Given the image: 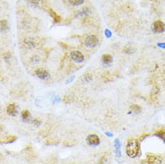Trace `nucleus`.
Returning <instances> with one entry per match:
<instances>
[{
	"label": "nucleus",
	"mask_w": 165,
	"mask_h": 164,
	"mask_svg": "<svg viewBox=\"0 0 165 164\" xmlns=\"http://www.w3.org/2000/svg\"><path fill=\"white\" fill-rule=\"evenodd\" d=\"M126 152L128 156L130 158H136L137 156H138L140 152L139 141L135 138L128 139L126 145Z\"/></svg>",
	"instance_id": "1"
},
{
	"label": "nucleus",
	"mask_w": 165,
	"mask_h": 164,
	"mask_svg": "<svg viewBox=\"0 0 165 164\" xmlns=\"http://www.w3.org/2000/svg\"><path fill=\"white\" fill-rule=\"evenodd\" d=\"M162 162V157L153 154V153H147L146 159L143 161V163H148V164H159Z\"/></svg>",
	"instance_id": "2"
},
{
	"label": "nucleus",
	"mask_w": 165,
	"mask_h": 164,
	"mask_svg": "<svg viewBox=\"0 0 165 164\" xmlns=\"http://www.w3.org/2000/svg\"><path fill=\"white\" fill-rule=\"evenodd\" d=\"M152 30L155 33H162L165 30V24L162 21H155L152 24Z\"/></svg>",
	"instance_id": "3"
},
{
	"label": "nucleus",
	"mask_w": 165,
	"mask_h": 164,
	"mask_svg": "<svg viewBox=\"0 0 165 164\" xmlns=\"http://www.w3.org/2000/svg\"><path fill=\"white\" fill-rule=\"evenodd\" d=\"M85 43L89 48H94L99 43V39L94 35H90V36H87L85 38Z\"/></svg>",
	"instance_id": "4"
},
{
	"label": "nucleus",
	"mask_w": 165,
	"mask_h": 164,
	"mask_svg": "<svg viewBox=\"0 0 165 164\" xmlns=\"http://www.w3.org/2000/svg\"><path fill=\"white\" fill-rule=\"evenodd\" d=\"M40 42L34 38H26L24 40V44L27 48H33L39 46Z\"/></svg>",
	"instance_id": "5"
},
{
	"label": "nucleus",
	"mask_w": 165,
	"mask_h": 164,
	"mask_svg": "<svg viewBox=\"0 0 165 164\" xmlns=\"http://www.w3.org/2000/svg\"><path fill=\"white\" fill-rule=\"evenodd\" d=\"M86 140H87V143L91 146H97V145H100V142H101L100 137L97 135H94V134L88 136Z\"/></svg>",
	"instance_id": "6"
},
{
	"label": "nucleus",
	"mask_w": 165,
	"mask_h": 164,
	"mask_svg": "<svg viewBox=\"0 0 165 164\" xmlns=\"http://www.w3.org/2000/svg\"><path fill=\"white\" fill-rule=\"evenodd\" d=\"M34 73L36 75V76L41 80H46L49 77V72L44 69V68H37L35 71H34Z\"/></svg>",
	"instance_id": "7"
},
{
	"label": "nucleus",
	"mask_w": 165,
	"mask_h": 164,
	"mask_svg": "<svg viewBox=\"0 0 165 164\" xmlns=\"http://www.w3.org/2000/svg\"><path fill=\"white\" fill-rule=\"evenodd\" d=\"M71 59L75 61L76 63H82V61L85 60V57H84V54L80 51H73V52L71 53Z\"/></svg>",
	"instance_id": "8"
},
{
	"label": "nucleus",
	"mask_w": 165,
	"mask_h": 164,
	"mask_svg": "<svg viewBox=\"0 0 165 164\" xmlns=\"http://www.w3.org/2000/svg\"><path fill=\"white\" fill-rule=\"evenodd\" d=\"M6 112L7 114L11 116H15L16 115V105L15 103H10L8 104L6 108Z\"/></svg>",
	"instance_id": "9"
},
{
	"label": "nucleus",
	"mask_w": 165,
	"mask_h": 164,
	"mask_svg": "<svg viewBox=\"0 0 165 164\" xmlns=\"http://www.w3.org/2000/svg\"><path fill=\"white\" fill-rule=\"evenodd\" d=\"M159 93H160L159 87H158L157 85H154V86L153 87L152 91H151V93H150V97H151V99H152V100H155V99L157 98Z\"/></svg>",
	"instance_id": "10"
},
{
	"label": "nucleus",
	"mask_w": 165,
	"mask_h": 164,
	"mask_svg": "<svg viewBox=\"0 0 165 164\" xmlns=\"http://www.w3.org/2000/svg\"><path fill=\"white\" fill-rule=\"evenodd\" d=\"M49 15H51V17L53 18V21H54V23L55 24H58V23H60V21H61V17L56 13V12H54L53 10H49Z\"/></svg>",
	"instance_id": "11"
},
{
	"label": "nucleus",
	"mask_w": 165,
	"mask_h": 164,
	"mask_svg": "<svg viewBox=\"0 0 165 164\" xmlns=\"http://www.w3.org/2000/svg\"><path fill=\"white\" fill-rule=\"evenodd\" d=\"M101 61H102V63L103 64H105V65H109L112 62V57L109 54H105V55H103L101 57Z\"/></svg>",
	"instance_id": "12"
},
{
	"label": "nucleus",
	"mask_w": 165,
	"mask_h": 164,
	"mask_svg": "<svg viewBox=\"0 0 165 164\" xmlns=\"http://www.w3.org/2000/svg\"><path fill=\"white\" fill-rule=\"evenodd\" d=\"M154 135L165 142V128H162V129L156 131L155 133H154Z\"/></svg>",
	"instance_id": "13"
},
{
	"label": "nucleus",
	"mask_w": 165,
	"mask_h": 164,
	"mask_svg": "<svg viewBox=\"0 0 165 164\" xmlns=\"http://www.w3.org/2000/svg\"><path fill=\"white\" fill-rule=\"evenodd\" d=\"M8 29V24L6 20H1L0 21V32H6Z\"/></svg>",
	"instance_id": "14"
},
{
	"label": "nucleus",
	"mask_w": 165,
	"mask_h": 164,
	"mask_svg": "<svg viewBox=\"0 0 165 164\" xmlns=\"http://www.w3.org/2000/svg\"><path fill=\"white\" fill-rule=\"evenodd\" d=\"M22 118L26 122H28L29 120H31V118H31V114H30L29 110H27V109L23 110V112H22Z\"/></svg>",
	"instance_id": "15"
},
{
	"label": "nucleus",
	"mask_w": 165,
	"mask_h": 164,
	"mask_svg": "<svg viewBox=\"0 0 165 164\" xmlns=\"http://www.w3.org/2000/svg\"><path fill=\"white\" fill-rule=\"evenodd\" d=\"M130 111H132L133 113H135V114H138L141 112V107L137 104H133L130 107Z\"/></svg>",
	"instance_id": "16"
},
{
	"label": "nucleus",
	"mask_w": 165,
	"mask_h": 164,
	"mask_svg": "<svg viewBox=\"0 0 165 164\" xmlns=\"http://www.w3.org/2000/svg\"><path fill=\"white\" fill-rule=\"evenodd\" d=\"M16 140V136H7L5 139H3V142L0 143H13Z\"/></svg>",
	"instance_id": "17"
},
{
	"label": "nucleus",
	"mask_w": 165,
	"mask_h": 164,
	"mask_svg": "<svg viewBox=\"0 0 165 164\" xmlns=\"http://www.w3.org/2000/svg\"><path fill=\"white\" fill-rule=\"evenodd\" d=\"M102 79L104 80V82H110V81H112V77H111L110 74L108 73V72H104V73L102 74Z\"/></svg>",
	"instance_id": "18"
},
{
	"label": "nucleus",
	"mask_w": 165,
	"mask_h": 164,
	"mask_svg": "<svg viewBox=\"0 0 165 164\" xmlns=\"http://www.w3.org/2000/svg\"><path fill=\"white\" fill-rule=\"evenodd\" d=\"M115 150H116V152H117V155L120 156V143L119 141V139H116L115 140Z\"/></svg>",
	"instance_id": "19"
},
{
	"label": "nucleus",
	"mask_w": 165,
	"mask_h": 164,
	"mask_svg": "<svg viewBox=\"0 0 165 164\" xmlns=\"http://www.w3.org/2000/svg\"><path fill=\"white\" fill-rule=\"evenodd\" d=\"M85 0H69V3L73 6H80L82 4H84Z\"/></svg>",
	"instance_id": "20"
},
{
	"label": "nucleus",
	"mask_w": 165,
	"mask_h": 164,
	"mask_svg": "<svg viewBox=\"0 0 165 164\" xmlns=\"http://www.w3.org/2000/svg\"><path fill=\"white\" fill-rule=\"evenodd\" d=\"M90 13H91V10H90L89 8H87V7H85V8H84V9H82L81 11H80V15H84V16L90 15Z\"/></svg>",
	"instance_id": "21"
},
{
	"label": "nucleus",
	"mask_w": 165,
	"mask_h": 164,
	"mask_svg": "<svg viewBox=\"0 0 165 164\" xmlns=\"http://www.w3.org/2000/svg\"><path fill=\"white\" fill-rule=\"evenodd\" d=\"M27 2L31 5H33V6H39L40 5V0H27Z\"/></svg>",
	"instance_id": "22"
},
{
	"label": "nucleus",
	"mask_w": 165,
	"mask_h": 164,
	"mask_svg": "<svg viewBox=\"0 0 165 164\" xmlns=\"http://www.w3.org/2000/svg\"><path fill=\"white\" fill-rule=\"evenodd\" d=\"M32 122H33V124L34 126H36V127H39V126L41 124V121H40V119H38V118H33V119L32 120Z\"/></svg>",
	"instance_id": "23"
},
{
	"label": "nucleus",
	"mask_w": 165,
	"mask_h": 164,
	"mask_svg": "<svg viewBox=\"0 0 165 164\" xmlns=\"http://www.w3.org/2000/svg\"><path fill=\"white\" fill-rule=\"evenodd\" d=\"M92 75L91 74H86V75H85V76H84V80L85 81V82H90L91 80H92Z\"/></svg>",
	"instance_id": "24"
},
{
	"label": "nucleus",
	"mask_w": 165,
	"mask_h": 164,
	"mask_svg": "<svg viewBox=\"0 0 165 164\" xmlns=\"http://www.w3.org/2000/svg\"><path fill=\"white\" fill-rule=\"evenodd\" d=\"M64 101L66 103H71L72 101H73V99H71L70 96H65L64 97Z\"/></svg>",
	"instance_id": "25"
},
{
	"label": "nucleus",
	"mask_w": 165,
	"mask_h": 164,
	"mask_svg": "<svg viewBox=\"0 0 165 164\" xmlns=\"http://www.w3.org/2000/svg\"><path fill=\"white\" fill-rule=\"evenodd\" d=\"M4 57H5V59L6 61H8L9 58L11 57V54H10V53H6V54H4Z\"/></svg>",
	"instance_id": "26"
},
{
	"label": "nucleus",
	"mask_w": 165,
	"mask_h": 164,
	"mask_svg": "<svg viewBox=\"0 0 165 164\" xmlns=\"http://www.w3.org/2000/svg\"><path fill=\"white\" fill-rule=\"evenodd\" d=\"M105 34H106L107 38H110V37L111 36V33L110 32L109 30H105Z\"/></svg>",
	"instance_id": "27"
},
{
	"label": "nucleus",
	"mask_w": 165,
	"mask_h": 164,
	"mask_svg": "<svg viewBox=\"0 0 165 164\" xmlns=\"http://www.w3.org/2000/svg\"><path fill=\"white\" fill-rule=\"evenodd\" d=\"M157 46H158V47H160V48H165V42H164V43H158V44H157Z\"/></svg>",
	"instance_id": "28"
},
{
	"label": "nucleus",
	"mask_w": 165,
	"mask_h": 164,
	"mask_svg": "<svg viewBox=\"0 0 165 164\" xmlns=\"http://www.w3.org/2000/svg\"><path fill=\"white\" fill-rule=\"evenodd\" d=\"M74 79H75V76H72L71 78L67 79V84H69V83H70V82H72V81H73Z\"/></svg>",
	"instance_id": "29"
},
{
	"label": "nucleus",
	"mask_w": 165,
	"mask_h": 164,
	"mask_svg": "<svg viewBox=\"0 0 165 164\" xmlns=\"http://www.w3.org/2000/svg\"><path fill=\"white\" fill-rule=\"evenodd\" d=\"M153 1H154V2H158V0H153Z\"/></svg>",
	"instance_id": "30"
}]
</instances>
